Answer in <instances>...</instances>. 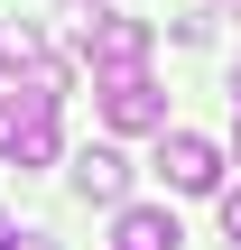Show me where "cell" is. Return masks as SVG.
<instances>
[{"instance_id":"obj_6","label":"cell","mask_w":241,"mask_h":250,"mask_svg":"<svg viewBox=\"0 0 241 250\" xmlns=\"http://www.w3.org/2000/svg\"><path fill=\"white\" fill-rule=\"evenodd\" d=\"M186 232H176V213L167 204H121L111 213V250H176Z\"/></svg>"},{"instance_id":"obj_5","label":"cell","mask_w":241,"mask_h":250,"mask_svg":"<svg viewBox=\"0 0 241 250\" xmlns=\"http://www.w3.org/2000/svg\"><path fill=\"white\" fill-rule=\"evenodd\" d=\"M74 195L121 213V204H130V158H121V148H74Z\"/></svg>"},{"instance_id":"obj_8","label":"cell","mask_w":241,"mask_h":250,"mask_svg":"<svg viewBox=\"0 0 241 250\" xmlns=\"http://www.w3.org/2000/svg\"><path fill=\"white\" fill-rule=\"evenodd\" d=\"M0 250H56V241H46V232H19V223L0 213Z\"/></svg>"},{"instance_id":"obj_1","label":"cell","mask_w":241,"mask_h":250,"mask_svg":"<svg viewBox=\"0 0 241 250\" xmlns=\"http://www.w3.org/2000/svg\"><path fill=\"white\" fill-rule=\"evenodd\" d=\"M56 102H65V65L56 56H37L28 74H9L0 83V158L46 167L56 158Z\"/></svg>"},{"instance_id":"obj_3","label":"cell","mask_w":241,"mask_h":250,"mask_svg":"<svg viewBox=\"0 0 241 250\" xmlns=\"http://www.w3.org/2000/svg\"><path fill=\"white\" fill-rule=\"evenodd\" d=\"M158 176H167L176 195H214V186H223V148H214L204 130H158Z\"/></svg>"},{"instance_id":"obj_10","label":"cell","mask_w":241,"mask_h":250,"mask_svg":"<svg viewBox=\"0 0 241 250\" xmlns=\"http://www.w3.org/2000/svg\"><path fill=\"white\" fill-rule=\"evenodd\" d=\"M65 9H93V0H65Z\"/></svg>"},{"instance_id":"obj_9","label":"cell","mask_w":241,"mask_h":250,"mask_svg":"<svg viewBox=\"0 0 241 250\" xmlns=\"http://www.w3.org/2000/svg\"><path fill=\"white\" fill-rule=\"evenodd\" d=\"M223 241L241 250V186H232V195H223Z\"/></svg>"},{"instance_id":"obj_7","label":"cell","mask_w":241,"mask_h":250,"mask_svg":"<svg viewBox=\"0 0 241 250\" xmlns=\"http://www.w3.org/2000/svg\"><path fill=\"white\" fill-rule=\"evenodd\" d=\"M0 56H9V65H37V28L9 19V28H0Z\"/></svg>"},{"instance_id":"obj_2","label":"cell","mask_w":241,"mask_h":250,"mask_svg":"<svg viewBox=\"0 0 241 250\" xmlns=\"http://www.w3.org/2000/svg\"><path fill=\"white\" fill-rule=\"evenodd\" d=\"M149 46H158L149 19H121V9H93V19H84V56H93V74H149Z\"/></svg>"},{"instance_id":"obj_4","label":"cell","mask_w":241,"mask_h":250,"mask_svg":"<svg viewBox=\"0 0 241 250\" xmlns=\"http://www.w3.org/2000/svg\"><path fill=\"white\" fill-rule=\"evenodd\" d=\"M102 121H111V130H167L158 74H102Z\"/></svg>"},{"instance_id":"obj_11","label":"cell","mask_w":241,"mask_h":250,"mask_svg":"<svg viewBox=\"0 0 241 250\" xmlns=\"http://www.w3.org/2000/svg\"><path fill=\"white\" fill-rule=\"evenodd\" d=\"M232 158H241V148H232Z\"/></svg>"}]
</instances>
